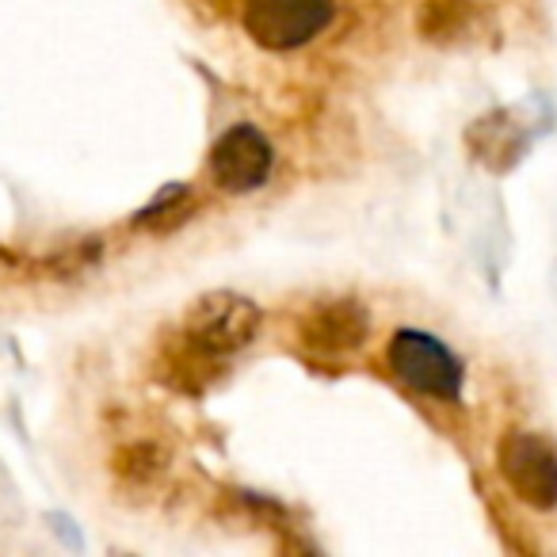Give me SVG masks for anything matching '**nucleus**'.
I'll list each match as a JSON object with an SVG mask.
<instances>
[{"instance_id":"obj_4","label":"nucleus","mask_w":557,"mask_h":557,"mask_svg":"<svg viewBox=\"0 0 557 557\" xmlns=\"http://www.w3.org/2000/svg\"><path fill=\"white\" fill-rule=\"evenodd\" d=\"M336 16V0H245L240 20L256 47L287 54L313 42Z\"/></svg>"},{"instance_id":"obj_7","label":"nucleus","mask_w":557,"mask_h":557,"mask_svg":"<svg viewBox=\"0 0 557 557\" xmlns=\"http://www.w3.org/2000/svg\"><path fill=\"white\" fill-rule=\"evenodd\" d=\"M466 153L470 161H478L485 172L504 176L511 172L531 149V126L519 119V111L511 108H493L485 115H478L466 126Z\"/></svg>"},{"instance_id":"obj_8","label":"nucleus","mask_w":557,"mask_h":557,"mask_svg":"<svg viewBox=\"0 0 557 557\" xmlns=\"http://www.w3.org/2000/svg\"><path fill=\"white\" fill-rule=\"evenodd\" d=\"M485 27V4L478 0H420L417 35L428 47H462Z\"/></svg>"},{"instance_id":"obj_11","label":"nucleus","mask_w":557,"mask_h":557,"mask_svg":"<svg viewBox=\"0 0 557 557\" xmlns=\"http://www.w3.org/2000/svg\"><path fill=\"white\" fill-rule=\"evenodd\" d=\"M199 4H207V9H218V12H222V9H230L233 0H199Z\"/></svg>"},{"instance_id":"obj_10","label":"nucleus","mask_w":557,"mask_h":557,"mask_svg":"<svg viewBox=\"0 0 557 557\" xmlns=\"http://www.w3.org/2000/svg\"><path fill=\"white\" fill-rule=\"evenodd\" d=\"M191 210H195L191 187H187V184H169V187H161V195H157V199L149 202L138 218H134V225H138V230H172V225L184 222Z\"/></svg>"},{"instance_id":"obj_1","label":"nucleus","mask_w":557,"mask_h":557,"mask_svg":"<svg viewBox=\"0 0 557 557\" xmlns=\"http://www.w3.org/2000/svg\"><path fill=\"white\" fill-rule=\"evenodd\" d=\"M263 310L237 290H207L184 313V341L210 359L245 351L260 336Z\"/></svg>"},{"instance_id":"obj_9","label":"nucleus","mask_w":557,"mask_h":557,"mask_svg":"<svg viewBox=\"0 0 557 557\" xmlns=\"http://www.w3.org/2000/svg\"><path fill=\"white\" fill-rule=\"evenodd\" d=\"M169 466H172V450L157 440H126L111 450V478L131 496L157 493L161 481L169 478Z\"/></svg>"},{"instance_id":"obj_2","label":"nucleus","mask_w":557,"mask_h":557,"mask_svg":"<svg viewBox=\"0 0 557 557\" xmlns=\"http://www.w3.org/2000/svg\"><path fill=\"white\" fill-rule=\"evenodd\" d=\"M386 363L394 379L409 386L412 394L435 397V401H458V394H462V359L432 333H420V329L394 333L386 348Z\"/></svg>"},{"instance_id":"obj_3","label":"nucleus","mask_w":557,"mask_h":557,"mask_svg":"<svg viewBox=\"0 0 557 557\" xmlns=\"http://www.w3.org/2000/svg\"><path fill=\"white\" fill-rule=\"evenodd\" d=\"M496 470L527 508H557V443L549 435L523 432V428L504 432L496 443Z\"/></svg>"},{"instance_id":"obj_6","label":"nucleus","mask_w":557,"mask_h":557,"mask_svg":"<svg viewBox=\"0 0 557 557\" xmlns=\"http://www.w3.org/2000/svg\"><path fill=\"white\" fill-rule=\"evenodd\" d=\"M371 336V313L359 298H329L298 318V341L318 356H348Z\"/></svg>"},{"instance_id":"obj_5","label":"nucleus","mask_w":557,"mask_h":557,"mask_svg":"<svg viewBox=\"0 0 557 557\" xmlns=\"http://www.w3.org/2000/svg\"><path fill=\"white\" fill-rule=\"evenodd\" d=\"M210 180L225 195H252L275 169V149L256 123H237L210 146Z\"/></svg>"}]
</instances>
